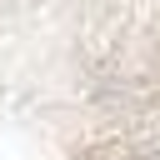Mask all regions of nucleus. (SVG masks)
I'll list each match as a JSON object with an SVG mask.
<instances>
[{
	"instance_id": "nucleus-1",
	"label": "nucleus",
	"mask_w": 160,
	"mask_h": 160,
	"mask_svg": "<svg viewBox=\"0 0 160 160\" xmlns=\"http://www.w3.org/2000/svg\"><path fill=\"white\" fill-rule=\"evenodd\" d=\"M0 160H160V0H0Z\"/></svg>"
}]
</instances>
